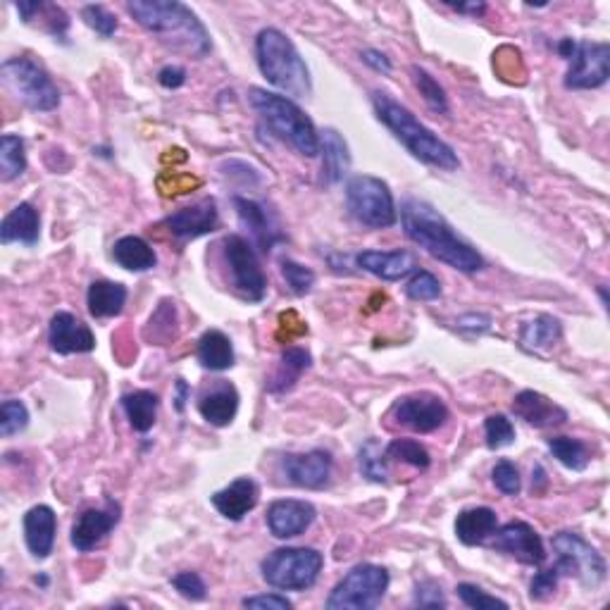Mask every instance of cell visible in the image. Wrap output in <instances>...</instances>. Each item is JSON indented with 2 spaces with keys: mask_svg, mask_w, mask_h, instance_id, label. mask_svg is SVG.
<instances>
[{
  "mask_svg": "<svg viewBox=\"0 0 610 610\" xmlns=\"http://www.w3.org/2000/svg\"><path fill=\"white\" fill-rule=\"evenodd\" d=\"M415 606L420 608H446L444 591L437 582H420L415 587Z\"/></svg>",
  "mask_w": 610,
  "mask_h": 610,
  "instance_id": "obj_51",
  "label": "cell"
},
{
  "mask_svg": "<svg viewBox=\"0 0 610 610\" xmlns=\"http://www.w3.org/2000/svg\"><path fill=\"white\" fill-rule=\"evenodd\" d=\"M401 224L403 232L413 244L425 248L429 255L451 265L460 272H479L484 267V258L470 244H465L460 236L453 232L446 217L439 213L434 205L420 198H408L401 205Z\"/></svg>",
  "mask_w": 610,
  "mask_h": 610,
  "instance_id": "obj_1",
  "label": "cell"
},
{
  "mask_svg": "<svg viewBox=\"0 0 610 610\" xmlns=\"http://www.w3.org/2000/svg\"><path fill=\"white\" fill-rule=\"evenodd\" d=\"M372 108L377 112V120L396 136L410 153L415 155L422 163L439 167V170H458L460 160L456 151L441 141L432 129H427L417 117L410 112L406 105H401L389 93L375 91L372 93Z\"/></svg>",
  "mask_w": 610,
  "mask_h": 610,
  "instance_id": "obj_3",
  "label": "cell"
},
{
  "mask_svg": "<svg viewBox=\"0 0 610 610\" xmlns=\"http://www.w3.org/2000/svg\"><path fill=\"white\" fill-rule=\"evenodd\" d=\"M222 248L236 294L253 303L263 301L267 294V277L258 263V255H255L253 246L248 244L244 236L232 234L222 241Z\"/></svg>",
  "mask_w": 610,
  "mask_h": 610,
  "instance_id": "obj_11",
  "label": "cell"
},
{
  "mask_svg": "<svg viewBox=\"0 0 610 610\" xmlns=\"http://www.w3.org/2000/svg\"><path fill=\"white\" fill-rule=\"evenodd\" d=\"M389 589V572L382 565L360 563L336 584L327 599L329 610H370L382 603Z\"/></svg>",
  "mask_w": 610,
  "mask_h": 610,
  "instance_id": "obj_8",
  "label": "cell"
},
{
  "mask_svg": "<svg viewBox=\"0 0 610 610\" xmlns=\"http://www.w3.org/2000/svg\"><path fill=\"white\" fill-rule=\"evenodd\" d=\"M346 205L365 227L387 229L396 224V205L387 182L370 174H358L346 184Z\"/></svg>",
  "mask_w": 610,
  "mask_h": 610,
  "instance_id": "obj_9",
  "label": "cell"
},
{
  "mask_svg": "<svg viewBox=\"0 0 610 610\" xmlns=\"http://www.w3.org/2000/svg\"><path fill=\"white\" fill-rule=\"evenodd\" d=\"M189 394H191V389L186 387L184 379H177V398H174V401H177V410H179V413H182V410H184L186 398H189Z\"/></svg>",
  "mask_w": 610,
  "mask_h": 610,
  "instance_id": "obj_58",
  "label": "cell"
},
{
  "mask_svg": "<svg viewBox=\"0 0 610 610\" xmlns=\"http://www.w3.org/2000/svg\"><path fill=\"white\" fill-rule=\"evenodd\" d=\"M513 413L525 420L527 425L546 429V427H558L568 420V413L553 403L551 398H546L539 391H520L513 401Z\"/></svg>",
  "mask_w": 610,
  "mask_h": 610,
  "instance_id": "obj_22",
  "label": "cell"
},
{
  "mask_svg": "<svg viewBox=\"0 0 610 610\" xmlns=\"http://www.w3.org/2000/svg\"><path fill=\"white\" fill-rule=\"evenodd\" d=\"M358 465H360V472H363L367 479H372V482H377V484L387 482V477H389L387 456H384V451L379 448L375 439H370L363 448H360Z\"/></svg>",
  "mask_w": 610,
  "mask_h": 610,
  "instance_id": "obj_41",
  "label": "cell"
},
{
  "mask_svg": "<svg viewBox=\"0 0 610 610\" xmlns=\"http://www.w3.org/2000/svg\"><path fill=\"white\" fill-rule=\"evenodd\" d=\"M310 353L305 351L301 346H291L286 348L282 353V358H279V365L275 370V375H272L270 384H267V391L270 394H284V391H289L294 384L301 379V375L310 367Z\"/></svg>",
  "mask_w": 610,
  "mask_h": 610,
  "instance_id": "obj_31",
  "label": "cell"
},
{
  "mask_svg": "<svg viewBox=\"0 0 610 610\" xmlns=\"http://www.w3.org/2000/svg\"><path fill=\"white\" fill-rule=\"evenodd\" d=\"M129 15L143 29L158 36L163 46L189 58H205L213 48L208 29L198 20L196 12L177 0H132L127 3Z\"/></svg>",
  "mask_w": 610,
  "mask_h": 610,
  "instance_id": "obj_2",
  "label": "cell"
},
{
  "mask_svg": "<svg viewBox=\"0 0 610 610\" xmlns=\"http://www.w3.org/2000/svg\"><path fill=\"white\" fill-rule=\"evenodd\" d=\"M572 65L565 77L568 89H599L610 77V48L608 43L582 41L577 43Z\"/></svg>",
  "mask_w": 610,
  "mask_h": 610,
  "instance_id": "obj_12",
  "label": "cell"
},
{
  "mask_svg": "<svg viewBox=\"0 0 610 610\" xmlns=\"http://www.w3.org/2000/svg\"><path fill=\"white\" fill-rule=\"evenodd\" d=\"M217 203L213 198H203V201H198L194 205H189V208L177 210V213H172L170 217H165V227L170 229L172 236H177V239L189 241V239H198V236L215 232L217 227Z\"/></svg>",
  "mask_w": 610,
  "mask_h": 610,
  "instance_id": "obj_17",
  "label": "cell"
},
{
  "mask_svg": "<svg viewBox=\"0 0 610 610\" xmlns=\"http://www.w3.org/2000/svg\"><path fill=\"white\" fill-rule=\"evenodd\" d=\"M210 501L222 518L239 522L258 506V484L251 477H239L229 487L215 491Z\"/></svg>",
  "mask_w": 610,
  "mask_h": 610,
  "instance_id": "obj_20",
  "label": "cell"
},
{
  "mask_svg": "<svg viewBox=\"0 0 610 610\" xmlns=\"http://www.w3.org/2000/svg\"><path fill=\"white\" fill-rule=\"evenodd\" d=\"M165 179H170V186H163L160 189V194L163 196H182V194H189V191H194L201 186V179L198 177H191V174H179V172H172V174H163Z\"/></svg>",
  "mask_w": 610,
  "mask_h": 610,
  "instance_id": "obj_52",
  "label": "cell"
},
{
  "mask_svg": "<svg viewBox=\"0 0 610 610\" xmlns=\"http://www.w3.org/2000/svg\"><path fill=\"white\" fill-rule=\"evenodd\" d=\"M575 48H577V41H575V39H563V41L558 43V53H560V58L570 60L572 55H575Z\"/></svg>",
  "mask_w": 610,
  "mask_h": 610,
  "instance_id": "obj_59",
  "label": "cell"
},
{
  "mask_svg": "<svg viewBox=\"0 0 610 610\" xmlns=\"http://www.w3.org/2000/svg\"><path fill=\"white\" fill-rule=\"evenodd\" d=\"M315 506L308 501L284 499L267 508V527L277 539H291L303 534L315 522Z\"/></svg>",
  "mask_w": 610,
  "mask_h": 610,
  "instance_id": "obj_18",
  "label": "cell"
},
{
  "mask_svg": "<svg viewBox=\"0 0 610 610\" xmlns=\"http://www.w3.org/2000/svg\"><path fill=\"white\" fill-rule=\"evenodd\" d=\"M158 396L153 391H132V394L122 396V408L129 417V425L136 432L146 434L155 425V415H158Z\"/></svg>",
  "mask_w": 610,
  "mask_h": 610,
  "instance_id": "obj_34",
  "label": "cell"
},
{
  "mask_svg": "<svg viewBox=\"0 0 610 610\" xmlns=\"http://www.w3.org/2000/svg\"><path fill=\"white\" fill-rule=\"evenodd\" d=\"M41 236V215L31 203H20L5 215L0 224V241L5 246L24 244L34 246Z\"/></svg>",
  "mask_w": 610,
  "mask_h": 610,
  "instance_id": "obj_24",
  "label": "cell"
},
{
  "mask_svg": "<svg viewBox=\"0 0 610 610\" xmlns=\"http://www.w3.org/2000/svg\"><path fill=\"white\" fill-rule=\"evenodd\" d=\"M248 101H251L253 110L258 112L265 127L279 141L289 143L294 151L305 155V158H315L320 153V134H317L313 120L294 101L258 89V86L248 91Z\"/></svg>",
  "mask_w": 610,
  "mask_h": 610,
  "instance_id": "obj_5",
  "label": "cell"
},
{
  "mask_svg": "<svg viewBox=\"0 0 610 610\" xmlns=\"http://www.w3.org/2000/svg\"><path fill=\"white\" fill-rule=\"evenodd\" d=\"M496 537L491 541V549L508 553L515 560L525 565H541L546 560L544 541L537 534V529L527 522L513 520L501 529H496Z\"/></svg>",
  "mask_w": 610,
  "mask_h": 610,
  "instance_id": "obj_14",
  "label": "cell"
},
{
  "mask_svg": "<svg viewBox=\"0 0 610 610\" xmlns=\"http://www.w3.org/2000/svg\"><path fill=\"white\" fill-rule=\"evenodd\" d=\"M406 291L413 301H434V298L441 296V284L432 272L420 270L413 279H410Z\"/></svg>",
  "mask_w": 610,
  "mask_h": 610,
  "instance_id": "obj_47",
  "label": "cell"
},
{
  "mask_svg": "<svg viewBox=\"0 0 610 610\" xmlns=\"http://www.w3.org/2000/svg\"><path fill=\"white\" fill-rule=\"evenodd\" d=\"M0 82L17 101L36 112H51L60 105V89L34 60L10 58L0 67Z\"/></svg>",
  "mask_w": 610,
  "mask_h": 610,
  "instance_id": "obj_6",
  "label": "cell"
},
{
  "mask_svg": "<svg viewBox=\"0 0 610 610\" xmlns=\"http://www.w3.org/2000/svg\"><path fill=\"white\" fill-rule=\"evenodd\" d=\"M15 10L20 12V17L27 24H31L36 17L43 20V29L51 31L55 39H65L67 29H70V17L65 15V10L58 8L53 3H41V0H20L15 3Z\"/></svg>",
  "mask_w": 610,
  "mask_h": 610,
  "instance_id": "obj_33",
  "label": "cell"
},
{
  "mask_svg": "<svg viewBox=\"0 0 610 610\" xmlns=\"http://www.w3.org/2000/svg\"><path fill=\"white\" fill-rule=\"evenodd\" d=\"M484 434H487V446L491 451H499L515 441V427L506 415H489L484 422Z\"/></svg>",
  "mask_w": 610,
  "mask_h": 610,
  "instance_id": "obj_43",
  "label": "cell"
},
{
  "mask_svg": "<svg viewBox=\"0 0 610 610\" xmlns=\"http://www.w3.org/2000/svg\"><path fill=\"white\" fill-rule=\"evenodd\" d=\"M51 348L60 356H72V353H91L96 348V336L82 320H77L72 313H58L51 320V332H48Z\"/></svg>",
  "mask_w": 610,
  "mask_h": 610,
  "instance_id": "obj_19",
  "label": "cell"
},
{
  "mask_svg": "<svg viewBox=\"0 0 610 610\" xmlns=\"http://www.w3.org/2000/svg\"><path fill=\"white\" fill-rule=\"evenodd\" d=\"M172 587L191 601H203L205 599V582L201 580L198 572H179L172 577Z\"/></svg>",
  "mask_w": 610,
  "mask_h": 610,
  "instance_id": "obj_49",
  "label": "cell"
},
{
  "mask_svg": "<svg viewBox=\"0 0 610 610\" xmlns=\"http://www.w3.org/2000/svg\"><path fill=\"white\" fill-rule=\"evenodd\" d=\"M499 529V515L491 508H468L456 518V537L465 546L484 544Z\"/></svg>",
  "mask_w": 610,
  "mask_h": 610,
  "instance_id": "obj_27",
  "label": "cell"
},
{
  "mask_svg": "<svg viewBox=\"0 0 610 610\" xmlns=\"http://www.w3.org/2000/svg\"><path fill=\"white\" fill-rule=\"evenodd\" d=\"M82 17L96 34L103 36V39H110V36L117 31V17L112 15L105 5H86L82 10Z\"/></svg>",
  "mask_w": 610,
  "mask_h": 610,
  "instance_id": "obj_46",
  "label": "cell"
},
{
  "mask_svg": "<svg viewBox=\"0 0 610 610\" xmlns=\"http://www.w3.org/2000/svg\"><path fill=\"white\" fill-rule=\"evenodd\" d=\"M363 62L365 65H370L375 72H382V74L391 72V60L384 53L375 51V48H367V51L363 53Z\"/></svg>",
  "mask_w": 610,
  "mask_h": 610,
  "instance_id": "obj_55",
  "label": "cell"
},
{
  "mask_svg": "<svg viewBox=\"0 0 610 610\" xmlns=\"http://www.w3.org/2000/svg\"><path fill=\"white\" fill-rule=\"evenodd\" d=\"M120 506L115 501H105L103 508H89L79 515L72 527V546L77 551H93L101 546L105 537L117 527L120 522Z\"/></svg>",
  "mask_w": 610,
  "mask_h": 610,
  "instance_id": "obj_15",
  "label": "cell"
},
{
  "mask_svg": "<svg viewBox=\"0 0 610 610\" xmlns=\"http://www.w3.org/2000/svg\"><path fill=\"white\" fill-rule=\"evenodd\" d=\"M356 263L360 270L387 282H396L417 270V260L410 251H363L356 255Z\"/></svg>",
  "mask_w": 610,
  "mask_h": 610,
  "instance_id": "obj_23",
  "label": "cell"
},
{
  "mask_svg": "<svg viewBox=\"0 0 610 610\" xmlns=\"http://www.w3.org/2000/svg\"><path fill=\"white\" fill-rule=\"evenodd\" d=\"M458 599L465 603V606L472 610H491V608H508V603L503 599H496V596H489L487 591L475 587V584H458Z\"/></svg>",
  "mask_w": 610,
  "mask_h": 610,
  "instance_id": "obj_45",
  "label": "cell"
},
{
  "mask_svg": "<svg viewBox=\"0 0 610 610\" xmlns=\"http://www.w3.org/2000/svg\"><path fill=\"white\" fill-rule=\"evenodd\" d=\"M236 410H239V391L224 379L215 382L213 389L205 391L201 401H198V413L203 415L205 422L215 427H227L236 417Z\"/></svg>",
  "mask_w": 610,
  "mask_h": 610,
  "instance_id": "obj_25",
  "label": "cell"
},
{
  "mask_svg": "<svg viewBox=\"0 0 610 610\" xmlns=\"http://www.w3.org/2000/svg\"><path fill=\"white\" fill-rule=\"evenodd\" d=\"M489 325H491V320L484 315H465L458 320L460 329H477V332H487Z\"/></svg>",
  "mask_w": 610,
  "mask_h": 610,
  "instance_id": "obj_56",
  "label": "cell"
},
{
  "mask_svg": "<svg viewBox=\"0 0 610 610\" xmlns=\"http://www.w3.org/2000/svg\"><path fill=\"white\" fill-rule=\"evenodd\" d=\"M282 470L296 487L322 489L332 477V456L320 448L308 453H289L282 458Z\"/></svg>",
  "mask_w": 610,
  "mask_h": 610,
  "instance_id": "obj_16",
  "label": "cell"
},
{
  "mask_svg": "<svg viewBox=\"0 0 610 610\" xmlns=\"http://www.w3.org/2000/svg\"><path fill=\"white\" fill-rule=\"evenodd\" d=\"M234 208H236V215H239L241 224L251 229L253 241L263 248L265 253L270 251V248L275 246L279 239H282L279 229L272 224L270 215H267V210L260 203H255V201H251V198H244V196H234Z\"/></svg>",
  "mask_w": 610,
  "mask_h": 610,
  "instance_id": "obj_26",
  "label": "cell"
},
{
  "mask_svg": "<svg viewBox=\"0 0 610 610\" xmlns=\"http://www.w3.org/2000/svg\"><path fill=\"white\" fill-rule=\"evenodd\" d=\"M27 170V153H24V141L17 134H3L0 139V179L12 182L22 177Z\"/></svg>",
  "mask_w": 610,
  "mask_h": 610,
  "instance_id": "obj_37",
  "label": "cell"
},
{
  "mask_svg": "<svg viewBox=\"0 0 610 610\" xmlns=\"http://www.w3.org/2000/svg\"><path fill=\"white\" fill-rule=\"evenodd\" d=\"M558 580H560V570L556 568V565H553V568H549V570H544V572H537L532 584H529V596H532V601L549 599V596L558 587Z\"/></svg>",
  "mask_w": 610,
  "mask_h": 610,
  "instance_id": "obj_50",
  "label": "cell"
},
{
  "mask_svg": "<svg viewBox=\"0 0 610 610\" xmlns=\"http://www.w3.org/2000/svg\"><path fill=\"white\" fill-rule=\"evenodd\" d=\"M491 479H494L496 489H499L501 494H506V496L520 494V489H522L520 472L513 463H510V460H501V463H496V468L491 470Z\"/></svg>",
  "mask_w": 610,
  "mask_h": 610,
  "instance_id": "obj_48",
  "label": "cell"
},
{
  "mask_svg": "<svg viewBox=\"0 0 610 610\" xmlns=\"http://www.w3.org/2000/svg\"><path fill=\"white\" fill-rule=\"evenodd\" d=\"M255 58L263 77L286 96L308 98L313 93V79L294 41L275 27H267L255 39Z\"/></svg>",
  "mask_w": 610,
  "mask_h": 610,
  "instance_id": "obj_4",
  "label": "cell"
},
{
  "mask_svg": "<svg viewBox=\"0 0 610 610\" xmlns=\"http://www.w3.org/2000/svg\"><path fill=\"white\" fill-rule=\"evenodd\" d=\"M244 608L253 610H289L291 601L286 596L279 594H260V596H248L244 599Z\"/></svg>",
  "mask_w": 610,
  "mask_h": 610,
  "instance_id": "obj_53",
  "label": "cell"
},
{
  "mask_svg": "<svg viewBox=\"0 0 610 610\" xmlns=\"http://www.w3.org/2000/svg\"><path fill=\"white\" fill-rule=\"evenodd\" d=\"M29 425V410L22 401L17 398H8L0 406V437L10 439L15 434H20Z\"/></svg>",
  "mask_w": 610,
  "mask_h": 610,
  "instance_id": "obj_42",
  "label": "cell"
},
{
  "mask_svg": "<svg viewBox=\"0 0 610 610\" xmlns=\"http://www.w3.org/2000/svg\"><path fill=\"white\" fill-rule=\"evenodd\" d=\"M320 151H322V172H325L327 184H339L344 174L351 167V153L348 146L336 129H325L320 136Z\"/></svg>",
  "mask_w": 610,
  "mask_h": 610,
  "instance_id": "obj_28",
  "label": "cell"
},
{
  "mask_svg": "<svg viewBox=\"0 0 610 610\" xmlns=\"http://www.w3.org/2000/svg\"><path fill=\"white\" fill-rule=\"evenodd\" d=\"M158 82L160 86H165V89H179V86L186 84V70L177 65H167L160 70Z\"/></svg>",
  "mask_w": 610,
  "mask_h": 610,
  "instance_id": "obj_54",
  "label": "cell"
},
{
  "mask_svg": "<svg viewBox=\"0 0 610 610\" xmlns=\"http://www.w3.org/2000/svg\"><path fill=\"white\" fill-rule=\"evenodd\" d=\"M410 74H413V82L417 86V91H420V96L425 98V103L429 105V110L434 112H441V115H446L448 112V98H446V91L441 89L437 79L432 77L427 70H422V67H413L410 70Z\"/></svg>",
  "mask_w": 610,
  "mask_h": 610,
  "instance_id": "obj_40",
  "label": "cell"
},
{
  "mask_svg": "<svg viewBox=\"0 0 610 610\" xmlns=\"http://www.w3.org/2000/svg\"><path fill=\"white\" fill-rule=\"evenodd\" d=\"M55 529H58V518L53 508L34 506L24 515V541L31 556L46 560L53 553L55 546Z\"/></svg>",
  "mask_w": 610,
  "mask_h": 610,
  "instance_id": "obj_21",
  "label": "cell"
},
{
  "mask_svg": "<svg viewBox=\"0 0 610 610\" xmlns=\"http://www.w3.org/2000/svg\"><path fill=\"white\" fill-rule=\"evenodd\" d=\"M198 360L205 370L224 372L234 365V346L220 329H208L198 339Z\"/></svg>",
  "mask_w": 610,
  "mask_h": 610,
  "instance_id": "obj_30",
  "label": "cell"
},
{
  "mask_svg": "<svg viewBox=\"0 0 610 610\" xmlns=\"http://www.w3.org/2000/svg\"><path fill=\"white\" fill-rule=\"evenodd\" d=\"M553 549L558 553L556 568L560 575L577 577L584 589H599L606 580V560L587 539L575 532H560L553 537Z\"/></svg>",
  "mask_w": 610,
  "mask_h": 610,
  "instance_id": "obj_10",
  "label": "cell"
},
{
  "mask_svg": "<svg viewBox=\"0 0 610 610\" xmlns=\"http://www.w3.org/2000/svg\"><path fill=\"white\" fill-rule=\"evenodd\" d=\"M446 5L458 12H470V15H482V12L487 10V5L484 3H446Z\"/></svg>",
  "mask_w": 610,
  "mask_h": 610,
  "instance_id": "obj_57",
  "label": "cell"
},
{
  "mask_svg": "<svg viewBox=\"0 0 610 610\" xmlns=\"http://www.w3.org/2000/svg\"><path fill=\"white\" fill-rule=\"evenodd\" d=\"M86 303H89L91 317H96V320H103V317H115L122 313L124 303H127V289L117 282L101 279V282H93L89 286Z\"/></svg>",
  "mask_w": 610,
  "mask_h": 610,
  "instance_id": "obj_32",
  "label": "cell"
},
{
  "mask_svg": "<svg viewBox=\"0 0 610 610\" xmlns=\"http://www.w3.org/2000/svg\"><path fill=\"white\" fill-rule=\"evenodd\" d=\"M391 417H394L401 427H408L420 434H429L448 420V408L439 396L420 391V394L398 398L394 408H391Z\"/></svg>",
  "mask_w": 610,
  "mask_h": 610,
  "instance_id": "obj_13",
  "label": "cell"
},
{
  "mask_svg": "<svg viewBox=\"0 0 610 610\" xmlns=\"http://www.w3.org/2000/svg\"><path fill=\"white\" fill-rule=\"evenodd\" d=\"M560 336H563V327H560L556 317L539 315L534 317L532 322H527L520 334V341L529 351H544V348H551L556 344Z\"/></svg>",
  "mask_w": 610,
  "mask_h": 610,
  "instance_id": "obj_36",
  "label": "cell"
},
{
  "mask_svg": "<svg viewBox=\"0 0 610 610\" xmlns=\"http://www.w3.org/2000/svg\"><path fill=\"white\" fill-rule=\"evenodd\" d=\"M179 334V317H177V305L172 301H160L155 313L151 315L146 325V341H151L155 346H167L177 339Z\"/></svg>",
  "mask_w": 610,
  "mask_h": 610,
  "instance_id": "obj_35",
  "label": "cell"
},
{
  "mask_svg": "<svg viewBox=\"0 0 610 610\" xmlns=\"http://www.w3.org/2000/svg\"><path fill=\"white\" fill-rule=\"evenodd\" d=\"M384 456H387V460H398V463L413 465V468H417V470H427L429 463H432L427 448L422 446L420 441H413V439L391 441V444L384 448Z\"/></svg>",
  "mask_w": 610,
  "mask_h": 610,
  "instance_id": "obj_39",
  "label": "cell"
},
{
  "mask_svg": "<svg viewBox=\"0 0 610 610\" xmlns=\"http://www.w3.org/2000/svg\"><path fill=\"white\" fill-rule=\"evenodd\" d=\"M112 258L115 263L129 272H148L158 265V255L141 236H122L112 246Z\"/></svg>",
  "mask_w": 610,
  "mask_h": 610,
  "instance_id": "obj_29",
  "label": "cell"
},
{
  "mask_svg": "<svg viewBox=\"0 0 610 610\" xmlns=\"http://www.w3.org/2000/svg\"><path fill=\"white\" fill-rule=\"evenodd\" d=\"M282 275L296 296H305L315 284V272L310 270V267L296 263V260H284Z\"/></svg>",
  "mask_w": 610,
  "mask_h": 610,
  "instance_id": "obj_44",
  "label": "cell"
},
{
  "mask_svg": "<svg viewBox=\"0 0 610 610\" xmlns=\"http://www.w3.org/2000/svg\"><path fill=\"white\" fill-rule=\"evenodd\" d=\"M322 558L320 551L315 549H277L263 560V577L270 587L282 591H305L310 589L320 577Z\"/></svg>",
  "mask_w": 610,
  "mask_h": 610,
  "instance_id": "obj_7",
  "label": "cell"
},
{
  "mask_svg": "<svg viewBox=\"0 0 610 610\" xmlns=\"http://www.w3.org/2000/svg\"><path fill=\"white\" fill-rule=\"evenodd\" d=\"M549 451L560 465H565L568 470L582 472L589 465V448L580 439L570 437H556L549 439Z\"/></svg>",
  "mask_w": 610,
  "mask_h": 610,
  "instance_id": "obj_38",
  "label": "cell"
}]
</instances>
